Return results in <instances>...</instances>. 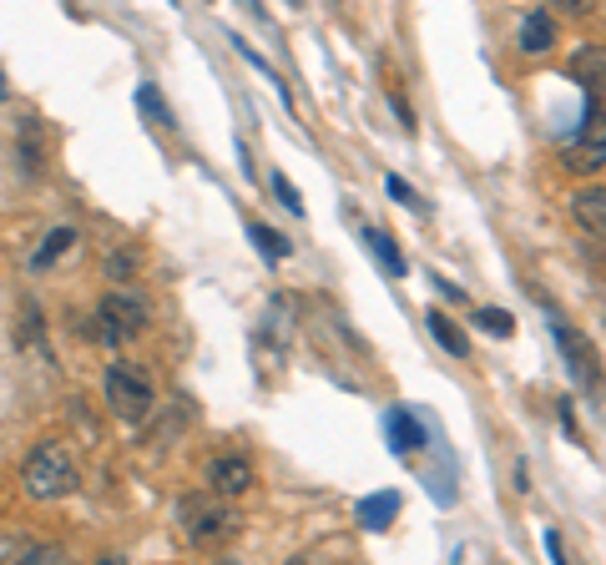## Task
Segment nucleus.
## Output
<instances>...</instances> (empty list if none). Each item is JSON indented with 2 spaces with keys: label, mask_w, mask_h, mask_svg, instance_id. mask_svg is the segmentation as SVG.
<instances>
[{
  "label": "nucleus",
  "mask_w": 606,
  "mask_h": 565,
  "mask_svg": "<svg viewBox=\"0 0 606 565\" xmlns=\"http://www.w3.org/2000/svg\"><path fill=\"white\" fill-rule=\"evenodd\" d=\"M137 262H142V247H121V253H112V262H106V273L117 278V283H127V278L137 273Z\"/></svg>",
  "instance_id": "20"
},
{
  "label": "nucleus",
  "mask_w": 606,
  "mask_h": 565,
  "mask_svg": "<svg viewBox=\"0 0 606 565\" xmlns=\"http://www.w3.org/2000/svg\"><path fill=\"white\" fill-rule=\"evenodd\" d=\"M546 319H551V334H556V344H562L566 363H571V378H577L581 389H596V384H602V363H596L592 344H581V334L556 313V308H551Z\"/></svg>",
  "instance_id": "5"
},
{
  "label": "nucleus",
  "mask_w": 606,
  "mask_h": 565,
  "mask_svg": "<svg viewBox=\"0 0 606 565\" xmlns=\"http://www.w3.org/2000/svg\"><path fill=\"white\" fill-rule=\"evenodd\" d=\"M178 525L182 536H188V545H222V540L237 536V510L222 505V495L203 490V495H188L178 505Z\"/></svg>",
  "instance_id": "2"
},
{
  "label": "nucleus",
  "mask_w": 606,
  "mask_h": 565,
  "mask_svg": "<svg viewBox=\"0 0 606 565\" xmlns=\"http://www.w3.org/2000/svg\"><path fill=\"white\" fill-rule=\"evenodd\" d=\"M207 490L222 495V500L253 490V464L243 460V454H218V460L207 464Z\"/></svg>",
  "instance_id": "6"
},
{
  "label": "nucleus",
  "mask_w": 606,
  "mask_h": 565,
  "mask_svg": "<svg viewBox=\"0 0 606 565\" xmlns=\"http://www.w3.org/2000/svg\"><path fill=\"white\" fill-rule=\"evenodd\" d=\"M288 565H309V555H294V561H288Z\"/></svg>",
  "instance_id": "27"
},
{
  "label": "nucleus",
  "mask_w": 606,
  "mask_h": 565,
  "mask_svg": "<svg viewBox=\"0 0 606 565\" xmlns=\"http://www.w3.org/2000/svg\"><path fill=\"white\" fill-rule=\"evenodd\" d=\"M385 435L395 454H414L425 450V424H414L410 409H385Z\"/></svg>",
  "instance_id": "8"
},
{
  "label": "nucleus",
  "mask_w": 606,
  "mask_h": 565,
  "mask_svg": "<svg viewBox=\"0 0 606 565\" xmlns=\"http://www.w3.org/2000/svg\"><path fill=\"white\" fill-rule=\"evenodd\" d=\"M137 112L147 116L157 131H172V106L163 102V91L152 87V81H142V87H137Z\"/></svg>",
  "instance_id": "14"
},
{
  "label": "nucleus",
  "mask_w": 606,
  "mask_h": 565,
  "mask_svg": "<svg viewBox=\"0 0 606 565\" xmlns=\"http://www.w3.org/2000/svg\"><path fill=\"white\" fill-rule=\"evenodd\" d=\"M475 329H486L490 338H511L516 334V319L505 308H475Z\"/></svg>",
  "instance_id": "18"
},
{
  "label": "nucleus",
  "mask_w": 606,
  "mask_h": 565,
  "mask_svg": "<svg viewBox=\"0 0 606 565\" xmlns=\"http://www.w3.org/2000/svg\"><path fill=\"white\" fill-rule=\"evenodd\" d=\"M21 479H26L30 500H66V495L81 485V470H76V460H72V450H66V445L46 439V445H36V450H30Z\"/></svg>",
  "instance_id": "1"
},
{
  "label": "nucleus",
  "mask_w": 606,
  "mask_h": 565,
  "mask_svg": "<svg viewBox=\"0 0 606 565\" xmlns=\"http://www.w3.org/2000/svg\"><path fill=\"white\" fill-rule=\"evenodd\" d=\"M0 102H5V72H0Z\"/></svg>",
  "instance_id": "28"
},
{
  "label": "nucleus",
  "mask_w": 606,
  "mask_h": 565,
  "mask_svg": "<svg viewBox=\"0 0 606 565\" xmlns=\"http://www.w3.org/2000/svg\"><path fill=\"white\" fill-rule=\"evenodd\" d=\"M562 167H566V172H577V177L602 172V167H606V127L586 131L581 142L566 146V152H562Z\"/></svg>",
  "instance_id": "7"
},
{
  "label": "nucleus",
  "mask_w": 606,
  "mask_h": 565,
  "mask_svg": "<svg viewBox=\"0 0 606 565\" xmlns=\"http://www.w3.org/2000/svg\"><path fill=\"white\" fill-rule=\"evenodd\" d=\"M389 197H400V203H414V192H410V188H404L400 177H389Z\"/></svg>",
  "instance_id": "24"
},
{
  "label": "nucleus",
  "mask_w": 606,
  "mask_h": 565,
  "mask_svg": "<svg viewBox=\"0 0 606 565\" xmlns=\"http://www.w3.org/2000/svg\"><path fill=\"white\" fill-rule=\"evenodd\" d=\"M546 555H551V565H566V551H562V536H556V530H546Z\"/></svg>",
  "instance_id": "23"
},
{
  "label": "nucleus",
  "mask_w": 606,
  "mask_h": 565,
  "mask_svg": "<svg viewBox=\"0 0 606 565\" xmlns=\"http://www.w3.org/2000/svg\"><path fill=\"white\" fill-rule=\"evenodd\" d=\"M96 565H127V561H117V555H102V561H96Z\"/></svg>",
  "instance_id": "26"
},
{
  "label": "nucleus",
  "mask_w": 606,
  "mask_h": 565,
  "mask_svg": "<svg viewBox=\"0 0 606 565\" xmlns=\"http://www.w3.org/2000/svg\"><path fill=\"white\" fill-rule=\"evenodd\" d=\"M237 162H243V177H248V182H258V172H253V157H248V146L237 142Z\"/></svg>",
  "instance_id": "25"
},
{
  "label": "nucleus",
  "mask_w": 606,
  "mask_h": 565,
  "mask_svg": "<svg viewBox=\"0 0 606 565\" xmlns=\"http://www.w3.org/2000/svg\"><path fill=\"white\" fill-rule=\"evenodd\" d=\"M571 218H577V228L606 237V188H581L571 197Z\"/></svg>",
  "instance_id": "9"
},
{
  "label": "nucleus",
  "mask_w": 606,
  "mask_h": 565,
  "mask_svg": "<svg viewBox=\"0 0 606 565\" xmlns=\"http://www.w3.org/2000/svg\"><path fill=\"white\" fill-rule=\"evenodd\" d=\"M248 232H253V243H258V253H263L268 262H283V258H288V237H283V232H273L268 222H253Z\"/></svg>",
  "instance_id": "17"
},
{
  "label": "nucleus",
  "mask_w": 606,
  "mask_h": 565,
  "mask_svg": "<svg viewBox=\"0 0 606 565\" xmlns=\"http://www.w3.org/2000/svg\"><path fill=\"white\" fill-rule=\"evenodd\" d=\"M212 565H233V561H212Z\"/></svg>",
  "instance_id": "29"
},
{
  "label": "nucleus",
  "mask_w": 606,
  "mask_h": 565,
  "mask_svg": "<svg viewBox=\"0 0 606 565\" xmlns=\"http://www.w3.org/2000/svg\"><path fill=\"white\" fill-rule=\"evenodd\" d=\"M15 344H41V313H36V304H26L15 313Z\"/></svg>",
  "instance_id": "19"
},
{
  "label": "nucleus",
  "mask_w": 606,
  "mask_h": 565,
  "mask_svg": "<svg viewBox=\"0 0 606 565\" xmlns=\"http://www.w3.org/2000/svg\"><path fill=\"white\" fill-rule=\"evenodd\" d=\"M571 76H577L581 87H592V97L606 91V51L602 46H581L577 56H571Z\"/></svg>",
  "instance_id": "11"
},
{
  "label": "nucleus",
  "mask_w": 606,
  "mask_h": 565,
  "mask_svg": "<svg viewBox=\"0 0 606 565\" xmlns=\"http://www.w3.org/2000/svg\"><path fill=\"white\" fill-rule=\"evenodd\" d=\"M273 192H279V203L288 207L294 218H304V197H298V188H294V182H288L283 172H273Z\"/></svg>",
  "instance_id": "22"
},
{
  "label": "nucleus",
  "mask_w": 606,
  "mask_h": 565,
  "mask_svg": "<svg viewBox=\"0 0 606 565\" xmlns=\"http://www.w3.org/2000/svg\"><path fill=\"white\" fill-rule=\"evenodd\" d=\"M395 515H400V495H395V490L364 495V500H359V525H364V530H385Z\"/></svg>",
  "instance_id": "12"
},
{
  "label": "nucleus",
  "mask_w": 606,
  "mask_h": 565,
  "mask_svg": "<svg viewBox=\"0 0 606 565\" xmlns=\"http://www.w3.org/2000/svg\"><path fill=\"white\" fill-rule=\"evenodd\" d=\"M106 405L117 409L121 420H147L152 405H157V394H152V378L137 369V363H112L106 369Z\"/></svg>",
  "instance_id": "4"
},
{
  "label": "nucleus",
  "mask_w": 606,
  "mask_h": 565,
  "mask_svg": "<svg viewBox=\"0 0 606 565\" xmlns=\"http://www.w3.org/2000/svg\"><path fill=\"white\" fill-rule=\"evenodd\" d=\"M142 329H147V308H142V298L127 288L106 293L102 304H96V313H91V338H102L106 348L132 344Z\"/></svg>",
  "instance_id": "3"
},
{
  "label": "nucleus",
  "mask_w": 606,
  "mask_h": 565,
  "mask_svg": "<svg viewBox=\"0 0 606 565\" xmlns=\"http://www.w3.org/2000/svg\"><path fill=\"white\" fill-rule=\"evenodd\" d=\"M364 243L374 247V258H379V268H389L395 278H404V258H400V247H395V237L379 228H364Z\"/></svg>",
  "instance_id": "16"
},
{
  "label": "nucleus",
  "mask_w": 606,
  "mask_h": 565,
  "mask_svg": "<svg viewBox=\"0 0 606 565\" xmlns=\"http://www.w3.org/2000/svg\"><path fill=\"white\" fill-rule=\"evenodd\" d=\"M425 329H429V334H435V344H440L444 354H455V359H465V354H470V344H465V334H460L455 323L444 319L440 308H429V313H425Z\"/></svg>",
  "instance_id": "13"
},
{
  "label": "nucleus",
  "mask_w": 606,
  "mask_h": 565,
  "mask_svg": "<svg viewBox=\"0 0 606 565\" xmlns=\"http://www.w3.org/2000/svg\"><path fill=\"white\" fill-rule=\"evenodd\" d=\"M72 243H76V232H72V228H51V232L41 237V247L30 253V268H36V273H41V268H51V262H56Z\"/></svg>",
  "instance_id": "15"
},
{
  "label": "nucleus",
  "mask_w": 606,
  "mask_h": 565,
  "mask_svg": "<svg viewBox=\"0 0 606 565\" xmlns=\"http://www.w3.org/2000/svg\"><path fill=\"white\" fill-rule=\"evenodd\" d=\"M15 565H72V555L61 551V545H30V551L21 555Z\"/></svg>",
  "instance_id": "21"
},
{
  "label": "nucleus",
  "mask_w": 606,
  "mask_h": 565,
  "mask_svg": "<svg viewBox=\"0 0 606 565\" xmlns=\"http://www.w3.org/2000/svg\"><path fill=\"white\" fill-rule=\"evenodd\" d=\"M520 51L526 56H541V51H551V41H556V21H551L546 11H531L526 21H520Z\"/></svg>",
  "instance_id": "10"
}]
</instances>
